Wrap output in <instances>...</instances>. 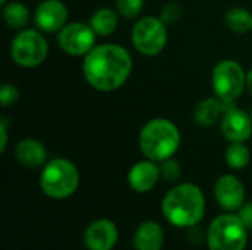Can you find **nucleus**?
I'll return each instance as SVG.
<instances>
[{
  "instance_id": "393cba45",
  "label": "nucleus",
  "mask_w": 252,
  "mask_h": 250,
  "mask_svg": "<svg viewBox=\"0 0 252 250\" xmlns=\"http://www.w3.org/2000/svg\"><path fill=\"white\" fill-rule=\"evenodd\" d=\"M239 218L241 221L244 222V225L248 228V230H252V202H248V203H244L241 208H239Z\"/></svg>"
},
{
  "instance_id": "20e7f679",
  "label": "nucleus",
  "mask_w": 252,
  "mask_h": 250,
  "mask_svg": "<svg viewBox=\"0 0 252 250\" xmlns=\"http://www.w3.org/2000/svg\"><path fill=\"white\" fill-rule=\"evenodd\" d=\"M80 174L77 167L68 159H53L47 162L40 175V187L50 199H66L77 190Z\"/></svg>"
},
{
  "instance_id": "6ab92c4d",
  "label": "nucleus",
  "mask_w": 252,
  "mask_h": 250,
  "mask_svg": "<svg viewBox=\"0 0 252 250\" xmlns=\"http://www.w3.org/2000/svg\"><path fill=\"white\" fill-rule=\"evenodd\" d=\"M30 13L28 9L18 1H10L3 7V21L9 28L21 29L28 24Z\"/></svg>"
},
{
  "instance_id": "412c9836",
  "label": "nucleus",
  "mask_w": 252,
  "mask_h": 250,
  "mask_svg": "<svg viewBox=\"0 0 252 250\" xmlns=\"http://www.w3.org/2000/svg\"><path fill=\"white\" fill-rule=\"evenodd\" d=\"M250 149L241 143L233 141L226 150V162L232 169H242L250 164Z\"/></svg>"
},
{
  "instance_id": "4be33fe9",
  "label": "nucleus",
  "mask_w": 252,
  "mask_h": 250,
  "mask_svg": "<svg viewBox=\"0 0 252 250\" xmlns=\"http://www.w3.org/2000/svg\"><path fill=\"white\" fill-rule=\"evenodd\" d=\"M115 6L124 18H136L143 7V0H115Z\"/></svg>"
},
{
  "instance_id": "cd10ccee",
  "label": "nucleus",
  "mask_w": 252,
  "mask_h": 250,
  "mask_svg": "<svg viewBox=\"0 0 252 250\" xmlns=\"http://www.w3.org/2000/svg\"><path fill=\"white\" fill-rule=\"evenodd\" d=\"M247 87H248V91L251 93L252 96V69L248 72V75H247Z\"/></svg>"
},
{
  "instance_id": "aec40b11",
  "label": "nucleus",
  "mask_w": 252,
  "mask_h": 250,
  "mask_svg": "<svg viewBox=\"0 0 252 250\" xmlns=\"http://www.w3.org/2000/svg\"><path fill=\"white\" fill-rule=\"evenodd\" d=\"M224 24L227 28L233 32H248L252 31V15L242 7H233L230 9L224 16Z\"/></svg>"
},
{
  "instance_id": "b1692460",
  "label": "nucleus",
  "mask_w": 252,
  "mask_h": 250,
  "mask_svg": "<svg viewBox=\"0 0 252 250\" xmlns=\"http://www.w3.org/2000/svg\"><path fill=\"white\" fill-rule=\"evenodd\" d=\"M19 97V91L16 90V87L10 85V84H3L0 88V103L3 108H9L10 105H13Z\"/></svg>"
},
{
  "instance_id": "4468645a",
  "label": "nucleus",
  "mask_w": 252,
  "mask_h": 250,
  "mask_svg": "<svg viewBox=\"0 0 252 250\" xmlns=\"http://www.w3.org/2000/svg\"><path fill=\"white\" fill-rule=\"evenodd\" d=\"M159 178H161V169L151 159L137 162L128 172V184L137 193L151 192L157 186Z\"/></svg>"
},
{
  "instance_id": "2eb2a0df",
  "label": "nucleus",
  "mask_w": 252,
  "mask_h": 250,
  "mask_svg": "<svg viewBox=\"0 0 252 250\" xmlns=\"http://www.w3.org/2000/svg\"><path fill=\"white\" fill-rule=\"evenodd\" d=\"M164 245V231L158 222H142L134 234L136 250H161Z\"/></svg>"
},
{
  "instance_id": "c756f323",
  "label": "nucleus",
  "mask_w": 252,
  "mask_h": 250,
  "mask_svg": "<svg viewBox=\"0 0 252 250\" xmlns=\"http://www.w3.org/2000/svg\"><path fill=\"white\" fill-rule=\"evenodd\" d=\"M251 118H252V113H251Z\"/></svg>"
},
{
  "instance_id": "5701e85b",
  "label": "nucleus",
  "mask_w": 252,
  "mask_h": 250,
  "mask_svg": "<svg viewBox=\"0 0 252 250\" xmlns=\"http://www.w3.org/2000/svg\"><path fill=\"white\" fill-rule=\"evenodd\" d=\"M159 169H161V177L165 178L167 181H176L180 178V174H182L179 162L171 158L162 161L159 165Z\"/></svg>"
},
{
  "instance_id": "c85d7f7f",
  "label": "nucleus",
  "mask_w": 252,
  "mask_h": 250,
  "mask_svg": "<svg viewBox=\"0 0 252 250\" xmlns=\"http://www.w3.org/2000/svg\"><path fill=\"white\" fill-rule=\"evenodd\" d=\"M0 3H1V4H4V3H6V0H1Z\"/></svg>"
},
{
  "instance_id": "6e6552de",
  "label": "nucleus",
  "mask_w": 252,
  "mask_h": 250,
  "mask_svg": "<svg viewBox=\"0 0 252 250\" xmlns=\"http://www.w3.org/2000/svg\"><path fill=\"white\" fill-rule=\"evenodd\" d=\"M131 40L137 52L145 56H155L161 53L167 44L165 22L154 16L142 18L133 27Z\"/></svg>"
},
{
  "instance_id": "f03ea898",
  "label": "nucleus",
  "mask_w": 252,
  "mask_h": 250,
  "mask_svg": "<svg viewBox=\"0 0 252 250\" xmlns=\"http://www.w3.org/2000/svg\"><path fill=\"white\" fill-rule=\"evenodd\" d=\"M162 214L176 227H195L205 214L204 193L195 184H179L165 194Z\"/></svg>"
},
{
  "instance_id": "9d476101",
  "label": "nucleus",
  "mask_w": 252,
  "mask_h": 250,
  "mask_svg": "<svg viewBox=\"0 0 252 250\" xmlns=\"http://www.w3.org/2000/svg\"><path fill=\"white\" fill-rule=\"evenodd\" d=\"M224 106V115L221 118V133L230 141H247L252 134V118L248 116L247 112L233 108Z\"/></svg>"
},
{
  "instance_id": "9b49d317",
  "label": "nucleus",
  "mask_w": 252,
  "mask_h": 250,
  "mask_svg": "<svg viewBox=\"0 0 252 250\" xmlns=\"http://www.w3.org/2000/svg\"><path fill=\"white\" fill-rule=\"evenodd\" d=\"M68 10L61 0H43L34 13L35 25L46 32L61 31L66 25Z\"/></svg>"
},
{
  "instance_id": "dca6fc26",
  "label": "nucleus",
  "mask_w": 252,
  "mask_h": 250,
  "mask_svg": "<svg viewBox=\"0 0 252 250\" xmlns=\"http://www.w3.org/2000/svg\"><path fill=\"white\" fill-rule=\"evenodd\" d=\"M15 155H16L18 162L27 168H38L44 165L46 158H47L44 146L35 139L21 140L16 146Z\"/></svg>"
},
{
  "instance_id": "bb28decb",
  "label": "nucleus",
  "mask_w": 252,
  "mask_h": 250,
  "mask_svg": "<svg viewBox=\"0 0 252 250\" xmlns=\"http://www.w3.org/2000/svg\"><path fill=\"white\" fill-rule=\"evenodd\" d=\"M0 134H1V143H0V150L4 152L6 144H7V130H6V122L1 121L0 124Z\"/></svg>"
},
{
  "instance_id": "f8f14e48",
  "label": "nucleus",
  "mask_w": 252,
  "mask_h": 250,
  "mask_svg": "<svg viewBox=\"0 0 252 250\" xmlns=\"http://www.w3.org/2000/svg\"><path fill=\"white\" fill-rule=\"evenodd\" d=\"M219 205L226 211H238L245 200V187L235 175H221L214 187Z\"/></svg>"
},
{
  "instance_id": "ddd939ff",
  "label": "nucleus",
  "mask_w": 252,
  "mask_h": 250,
  "mask_svg": "<svg viewBox=\"0 0 252 250\" xmlns=\"http://www.w3.org/2000/svg\"><path fill=\"white\" fill-rule=\"evenodd\" d=\"M117 240V225L109 220H97L92 222L84 233V243L89 250H112Z\"/></svg>"
},
{
  "instance_id": "f3484780",
  "label": "nucleus",
  "mask_w": 252,
  "mask_h": 250,
  "mask_svg": "<svg viewBox=\"0 0 252 250\" xmlns=\"http://www.w3.org/2000/svg\"><path fill=\"white\" fill-rule=\"evenodd\" d=\"M223 113H224V106L221 100H217L213 97L204 99L195 108V121L199 125L210 127L216 124L221 118Z\"/></svg>"
},
{
  "instance_id": "a878e982",
  "label": "nucleus",
  "mask_w": 252,
  "mask_h": 250,
  "mask_svg": "<svg viewBox=\"0 0 252 250\" xmlns=\"http://www.w3.org/2000/svg\"><path fill=\"white\" fill-rule=\"evenodd\" d=\"M177 18H179V7H177L176 4H167V6L162 9V16H161V19H162L165 24H171V22H174Z\"/></svg>"
},
{
  "instance_id": "39448f33",
  "label": "nucleus",
  "mask_w": 252,
  "mask_h": 250,
  "mask_svg": "<svg viewBox=\"0 0 252 250\" xmlns=\"http://www.w3.org/2000/svg\"><path fill=\"white\" fill-rule=\"evenodd\" d=\"M248 228L239 215L224 214L217 217L208 228L207 243L210 250H245Z\"/></svg>"
},
{
  "instance_id": "423d86ee",
  "label": "nucleus",
  "mask_w": 252,
  "mask_h": 250,
  "mask_svg": "<svg viewBox=\"0 0 252 250\" xmlns=\"http://www.w3.org/2000/svg\"><path fill=\"white\" fill-rule=\"evenodd\" d=\"M49 44L43 34L35 29H22L10 44V55L15 63L22 68H34L44 62Z\"/></svg>"
},
{
  "instance_id": "a211bd4d",
  "label": "nucleus",
  "mask_w": 252,
  "mask_h": 250,
  "mask_svg": "<svg viewBox=\"0 0 252 250\" xmlns=\"http://www.w3.org/2000/svg\"><path fill=\"white\" fill-rule=\"evenodd\" d=\"M118 25L117 13L109 7H102L90 18V27L97 35H111Z\"/></svg>"
},
{
  "instance_id": "7ed1b4c3",
  "label": "nucleus",
  "mask_w": 252,
  "mask_h": 250,
  "mask_svg": "<svg viewBox=\"0 0 252 250\" xmlns=\"http://www.w3.org/2000/svg\"><path fill=\"white\" fill-rule=\"evenodd\" d=\"M139 146L148 159L162 162L177 152L180 146V131L168 119H151L140 131Z\"/></svg>"
},
{
  "instance_id": "1a4fd4ad",
  "label": "nucleus",
  "mask_w": 252,
  "mask_h": 250,
  "mask_svg": "<svg viewBox=\"0 0 252 250\" xmlns=\"http://www.w3.org/2000/svg\"><path fill=\"white\" fill-rule=\"evenodd\" d=\"M96 32L90 25L81 22L66 24L58 37V43L61 49L71 56H86L94 47Z\"/></svg>"
},
{
  "instance_id": "f257e3e1",
  "label": "nucleus",
  "mask_w": 252,
  "mask_h": 250,
  "mask_svg": "<svg viewBox=\"0 0 252 250\" xmlns=\"http://www.w3.org/2000/svg\"><path fill=\"white\" fill-rule=\"evenodd\" d=\"M133 60L130 53L118 44L106 43L94 46L83 62L87 83L99 91H114L130 77Z\"/></svg>"
},
{
  "instance_id": "0eeeda50",
  "label": "nucleus",
  "mask_w": 252,
  "mask_h": 250,
  "mask_svg": "<svg viewBox=\"0 0 252 250\" xmlns=\"http://www.w3.org/2000/svg\"><path fill=\"white\" fill-rule=\"evenodd\" d=\"M247 87V75L242 66L230 59L221 60L213 71V88L221 102H233Z\"/></svg>"
}]
</instances>
